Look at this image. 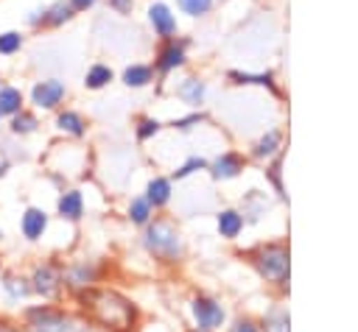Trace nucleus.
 <instances>
[{
  "mask_svg": "<svg viewBox=\"0 0 358 332\" xmlns=\"http://www.w3.org/2000/svg\"><path fill=\"white\" fill-rule=\"evenodd\" d=\"M98 0H70V6H73V11H87L90 6H95Z\"/></svg>",
  "mask_w": 358,
  "mask_h": 332,
  "instance_id": "30",
  "label": "nucleus"
},
{
  "mask_svg": "<svg viewBox=\"0 0 358 332\" xmlns=\"http://www.w3.org/2000/svg\"><path fill=\"white\" fill-rule=\"evenodd\" d=\"M0 117H3V114H0Z\"/></svg>",
  "mask_w": 358,
  "mask_h": 332,
  "instance_id": "33",
  "label": "nucleus"
},
{
  "mask_svg": "<svg viewBox=\"0 0 358 332\" xmlns=\"http://www.w3.org/2000/svg\"><path fill=\"white\" fill-rule=\"evenodd\" d=\"M45 226H48V218H45L42 209H28L25 212V218H22V234L28 240H36L45 232Z\"/></svg>",
  "mask_w": 358,
  "mask_h": 332,
  "instance_id": "9",
  "label": "nucleus"
},
{
  "mask_svg": "<svg viewBox=\"0 0 358 332\" xmlns=\"http://www.w3.org/2000/svg\"><path fill=\"white\" fill-rule=\"evenodd\" d=\"M193 315H196L201 329H213V326H218L224 321V310L210 299H196L193 301Z\"/></svg>",
  "mask_w": 358,
  "mask_h": 332,
  "instance_id": "4",
  "label": "nucleus"
},
{
  "mask_svg": "<svg viewBox=\"0 0 358 332\" xmlns=\"http://www.w3.org/2000/svg\"><path fill=\"white\" fill-rule=\"evenodd\" d=\"M56 285H59V273H56L53 265H42V268L34 273V290L42 293V296H50V293L56 290Z\"/></svg>",
  "mask_w": 358,
  "mask_h": 332,
  "instance_id": "8",
  "label": "nucleus"
},
{
  "mask_svg": "<svg viewBox=\"0 0 358 332\" xmlns=\"http://www.w3.org/2000/svg\"><path fill=\"white\" fill-rule=\"evenodd\" d=\"M112 81V70L109 67H103V64H95V67H90V73H87V78H84V84L90 86V89H101L103 84H109Z\"/></svg>",
  "mask_w": 358,
  "mask_h": 332,
  "instance_id": "14",
  "label": "nucleus"
},
{
  "mask_svg": "<svg viewBox=\"0 0 358 332\" xmlns=\"http://www.w3.org/2000/svg\"><path fill=\"white\" fill-rule=\"evenodd\" d=\"M56 126H59L62 131H67V134H76V137L84 134V120H81L76 112H62L59 120H56Z\"/></svg>",
  "mask_w": 358,
  "mask_h": 332,
  "instance_id": "16",
  "label": "nucleus"
},
{
  "mask_svg": "<svg viewBox=\"0 0 358 332\" xmlns=\"http://www.w3.org/2000/svg\"><path fill=\"white\" fill-rule=\"evenodd\" d=\"M70 17H73V6L64 3V0H59V3H53V6H48V8L42 11V20H39V22L56 28V25H64Z\"/></svg>",
  "mask_w": 358,
  "mask_h": 332,
  "instance_id": "7",
  "label": "nucleus"
},
{
  "mask_svg": "<svg viewBox=\"0 0 358 332\" xmlns=\"http://www.w3.org/2000/svg\"><path fill=\"white\" fill-rule=\"evenodd\" d=\"M196 167H204V162H201V159H190L182 170H176V176H187V173H190V170H196Z\"/></svg>",
  "mask_w": 358,
  "mask_h": 332,
  "instance_id": "27",
  "label": "nucleus"
},
{
  "mask_svg": "<svg viewBox=\"0 0 358 332\" xmlns=\"http://www.w3.org/2000/svg\"><path fill=\"white\" fill-rule=\"evenodd\" d=\"M157 128H159V123H157V120H143V123H140V128H137V137H140V139H145V137H151Z\"/></svg>",
  "mask_w": 358,
  "mask_h": 332,
  "instance_id": "25",
  "label": "nucleus"
},
{
  "mask_svg": "<svg viewBox=\"0 0 358 332\" xmlns=\"http://www.w3.org/2000/svg\"><path fill=\"white\" fill-rule=\"evenodd\" d=\"M62 98H64V84L56 81V78L39 81V84H34V89H31V100H34L39 109H53Z\"/></svg>",
  "mask_w": 358,
  "mask_h": 332,
  "instance_id": "2",
  "label": "nucleus"
},
{
  "mask_svg": "<svg viewBox=\"0 0 358 332\" xmlns=\"http://www.w3.org/2000/svg\"><path fill=\"white\" fill-rule=\"evenodd\" d=\"M257 268L263 276L268 279H282L285 271H288V254L282 248H266L260 257H257Z\"/></svg>",
  "mask_w": 358,
  "mask_h": 332,
  "instance_id": "3",
  "label": "nucleus"
},
{
  "mask_svg": "<svg viewBox=\"0 0 358 332\" xmlns=\"http://www.w3.org/2000/svg\"><path fill=\"white\" fill-rule=\"evenodd\" d=\"M285 326H288V315H282V312H280V318L271 324V332H288Z\"/></svg>",
  "mask_w": 358,
  "mask_h": 332,
  "instance_id": "29",
  "label": "nucleus"
},
{
  "mask_svg": "<svg viewBox=\"0 0 358 332\" xmlns=\"http://www.w3.org/2000/svg\"><path fill=\"white\" fill-rule=\"evenodd\" d=\"M20 47H22V33H20V31H6V33H0V53H3V56L17 53Z\"/></svg>",
  "mask_w": 358,
  "mask_h": 332,
  "instance_id": "21",
  "label": "nucleus"
},
{
  "mask_svg": "<svg viewBox=\"0 0 358 332\" xmlns=\"http://www.w3.org/2000/svg\"><path fill=\"white\" fill-rule=\"evenodd\" d=\"M168 195H171V184L165 181V179H154L151 184H148V204H154V206H159V204H165L168 201Z\"/></svg>",
  "mask_w": 358,
  "mask_h": 332,
  "instance_id": "17",
  "label": "nucleus"
},
{
  "mask_svg": "<svg viewBox=\"0 0 358 332\" xmlns=\"http://www.w3.org/2000/svg\"><path fill=\"white\" fill-rule=\"evenodd\" d=\"M6 287H8L11 296H25V293H28V287H25L22 282L17 285V279H6Z\"/></svg>",
  "mask_w": 358,
  "mask_h": 332,
  "instance_id": "26",
  "label": "nucleus"
},
{
  "mask_svg": "<svg viewBox=\"0 0 358 332\" xmlns=\"http://www.w3.org/2000/svg\"><path fill=\"white\" fill-rule=\"evenodd\" d=\"M123 81H126L129 86H143V84L151 81V67H145V64H131V67L123 73Z\"/></svg>",
  "mask_w": 358,
  "mask_h": 332,
  "instance_id": "15",
  "label": "nucleus"
},
{
  "mask_svg": "<svg viewBox=\"0 0 358 332\" xmlns=\"http://www.w3.org/2000/svg\"><path fill=\"white\" fill-rule=\"evenodd\" d=\"M179 95H182L187 103H201V98H204V84H199V81L187 78V81L179 86Z\"/></svg>",
  "mask_w": 358,
  "mask_h": 332,
  "instance_id": "20",
  "label": "nucleus"
},
{
  "mask_svg": "<svg viewBox=\"0 0 358 332\" xmlns=\"http://www.w3.org/2000/svg\"><path fill=\"white\" fill-rule=\"evenodd\" d=\"M185 61V47L182 45H176V42H171L162 53H159V70H171V67H176V64H182Z\"/></svg>",
  "mask_w": 358,
  "mask_h": 332,
  "instance_id": "12",
  "label": "nucleus"
},
{
  "mask_svg": "<svg viewBox=\"0 0 358 332\" xmlns=\"http://www.w3.org/2000/svg\"><path fill=\"white\" fill-rule=\"evenodd\" d=\"M131 220H137V223H145L148 220V201H143V198H137L134 204H131Z\"/></svg>",
  "mask_w": 358,
  "mask_h": 332,
  "instance_id": "24",
  "label": "nucleus"
},
{
  "mask_svg": "<svg viewBox=\"0 0 358 332\" xmlns=\"http://www.w3.org/2000/svg\"><path fill=\"white\" fill-rule=\"evenodd\" d=\"M235 332H257V329H255V326H252L249 321H241V324L235 326Z\"/></svg>",
  "mask_w": 358,
  "mask_h": 332,
  "instance_id": "31",
  "label": "nucleus"
},
{
  "mask_svg": "<svg viewBox=\"0 0 358 332\" xmlns=\"http://www.w3.org/2000/svg\"><path fill=\"white\" fill-rule=\"evenodd\" d=\"M31 318H34V332H76L70 321H64L62 315H53V312L36 310V312H31Z\"/></svg>",
  "mask_w": 358,
  "mask_h": 332,
  "instance_id": "5",
  "label": "nucleus"
},
{
  "mask_svg": "<svg viewBox=\"0 0 358 332\" xmlns=\"http://www.w3.org/2000/svg\"><path fill=\"white\" fill-rule=\"evenodd\" d=\"M109 6H112L115 11H120V14L131 11V0H109Z\"/></svg>",
  "mask_w": 358,
  "mask_h": 332,
  "instance_id": "28",
  "label": "nucleus"
},
{
  "mask_svg": "<svg viewBox=\"0 0 358 332\" xmlns=\"http://www.w3.org/2000/svg\"><path fill=\"white\" fill-rule=\"evenodd\" d=\"M148 20H151V25H154V31H157L159 36H171V33L176 31V20H173V14L168 11L165 3H154V6L148 8Z\"/></svg>",
  "mask_w": 358,
  "mask_h": 332,
  "instance_id": "6",
  "label": "nucleus"
},
{
  "mask_svg": "<svg viewBox=\"0 0 358 332\" xmlns=\"http://www.w3.org/2000/svg\"><path fill=\"white\" fill-rule=\"evenodd\" d=\"M277 145H280V134H277V131H268V134L257 142L255 153H257V156H268V153H274V151H277Z\"/></svg>",
  "mask_w": 358,
  "mask_h": 332,
  "instance_id": "23",
  "label": "nucleus"
},
{
  "mask_svg": "<svg viewBox=\"0 0 358 332\" xmlns=\"http://www.w3.org/2000/svg\"><path fill=\"white\" fill-rule=\"evenodd\" d=\"M36 128V117L34 114H28V112H17V114H11V131L14 134H28V131H34Z\"/></svg>",
  "mask_w": 358,
  "mask_h": 332,
  "instance_id": "19",
  "label": "nucleus"
},
{
  "mask_svg": "<svg viewBox=\"0 0 358 332\" xmlns=\"http://www.w3.org/2000/svg\"><path fill=\"white\" fill-rule=\"evenodd\" d=\"M0 332H17L14 326H8V324H0Z\"/></svg>",
  "mask_w": 358,
  "mask_h": 332,
  "instance_id": "32",
  "label": "nucleus"
},
{
  "mask_svg": "<svg viewBox=\"0 0 358 332\" xmlns=\"http://www.w3.org/2000/svg\"><path fill=\"white\" fill-rule=\"evenodd\" d=\"M210 6H213V0H179V8H182L185 14H190V17H201V14H207Z\"/></svg>",
  "mask_w": 358,
  "mask_h": 332,
  "instance_id": "22",
  "label": "nucleus"
},
{
  "mask_svg": "<svg viewBox=\"0 0 358 332\" xmlns=\"http://www.w3.org/2000/svg\"><path fill=\"white\" fill-rule=\"evenodd\" d=\"M59 212H62L64 218H78V215H81V193H76V190L64 193V195L59 198Z\"/></svg>",
  "mask_w": 358,
  "mask_h": 332,
  "instance_id": "13",
  "label": "nucleus"
},
{
  "mask_svg": "<svg viewBox=\"0 0 358 332\" xmlns=\"http://www.w3.org/2000/svg\"><path fill=\"white\" fill-rule=\"evenodd\" d=\"M238 170H241V162H238L235 153H224V156L215 159V165H213V176H215V179H229V176H235Z\"/></svg>",
  "mask_w": 358,
  "mask_h": 332,
  "instance_id": "11",
  "label": "nucleus"
},
{
  "mask_svg": "<svg viewBox=\"0 0 358 332\" xmlns=\"http://www.w3.org/2000/svg\"><path fill=\"white\" fill-rule=\"evenodd\" d=\"M241 226H243V220H241L238 212H221L218 215V229H221L224 237H235L241 232Z\"/></svg>",
  "mask_w": 358,
  "mask_h": 332,
  "instance_id": "18",
  "label": "nucleus"
},
{
  "mask_svg": "<svg viewBox=\"0 0 358 332\" xmlns=\"http://www.w3.org/2000/svg\"><path fill=\"white\" fill-rule=\"evenodd\" d=\"M22 109V95L14 86H3L0 89V114H17Z\"/></svg>",
  "mask_w": 358,
  "mask_h": 332,
  "instance_id": "10",
  "label": "nucleus"
},
{
  "mask_svg": "<svg viewBox=\"0 0 358 332\" xmlns=\"http://www.w3.org/2000/svg\"><path fill=\"white\" fill-rule=\"evenodd\" d=\"M145 243L157 254H179V237L173 234V229L168 223H154L145 234Z\"/></svg>",
  "mask_w": 358,
  "mask_h": 332,
  "instance_id": "1",
  "label": "nucleus"
}]
</instances>
